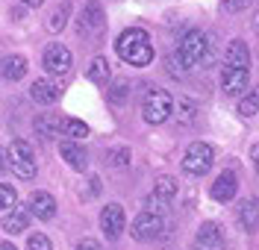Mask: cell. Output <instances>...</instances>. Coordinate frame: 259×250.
Listing matches in <instances>:
<instances>
[{
  "label": "cell",
  "instance_id": "6da1fadb",
  "mask_svg": "<svg viewBox=\"0 0 259 250\" xmlns=\"http://www.w3.org/2000/svg\"><path fill=\"white\" fill-rule=\"evenodd\" d=\"M115 50H118V56L130 62V65L136 68H145L153 62V44H150V35L145 30H139V27H130L124 33L118 35V41H115Z\"/></svg>",
  "mask_w": 259,
  "mask_h": 250
},
{
  "label": "cell",
  "instance_id": "7a4b0ae2",
  "mask_svg": "<svg viewBox=\"0 0 259 250\" xmlns=\"http://www.w3.org/2000/svg\"><path fill=\"white\" fill-rule=\"evenodd\" d=\"M6 165H9V171L15 174V177H21V180H32L35 174H38V165H35V153H32L30 141H12L9 144V150H6Z\"/></svg>",
  "mask_w": 259,
  "mask_h": 250
},
{
  "label": "cell",
  "instance_id": "3957f363",
  "mask_svg": "<svg viewBox=\"0 0 259 250\" xmlns=\"http://www.w3.org/2000/svg\"><path fill=\"white\" fill-rule=\"evenodd\" d=\"M209 47H212L209 35L203 33V30H192V33H186L183 38H180L177 56L183 59V65L186 68H192V65H197L200 59H206Z\"/></svg>",
  "mask_w": 259,
  "mask_h": 250
},
{
  "label": "cell",
  "instance_id": "277c9868",
  "mask_svg": "<svg viewBox=\"0 0 259 250\" xmlns=\"http://www.w3.org/2000/svg\"><path fill=\"white\" fill-rule=\"evenodd\" d=\"M171 109H174V100L165 88H150L145 94V103H142V115H145L147 124H162L171 118Z\"/></svg>",
  "mask_w": 259,
  "mask_h": 250
},
{
  "label": "cell",
  "instance_id": "5b68a950",
  "mask_svg": "<svg viewBox=\"0 0 259 250\" xmlns=\"http://www.w3.org/2000/svg\"><path fill=\"white\" fill-rule=\"evenodd\" d=\"M215 165V150L203 141H194L186 147V156H183V171L192 174V177H203L209 168Z\"/></svg>",
  "mask_w": 259,
  "mask_h": 250
},
{
  "label": "cell",
  "instance_id": "8992f818",
  "mask_svg": "<svg viewBox=\"0 0 259 250\" xmlns=\"http://www.w3.org/2000/svg\"><path fill=\"white\" fill-rule=\"evenodd\" d=\"M103 27H106V15H103V6L97 3V0H89L85 6H82L80 18H77V30L80 35H100L103 33Z\"/></svg>",
  "mask_w": 259,
  "mask_h": 250
},
{
  "label": "cell",
  "instance_id": "52a82bcc",
  "mask_svg": "<svg viewBox=\"0 0 259 250\" xmlns=\"http://www.w3.org/2000/svg\"><path fill=\"white\" fill-rule=\"evenodd\" d=\"M41 62H45V71H48V74L59 77V74H68V71H71V65H74V56H71V50L65 47V44L53 41V44H48V47H45V53H41Z\"/></svg>",
  "mask_w": 259,
  "mask_h": 250
},
{
  "label": "cell",
  "instance_id": "ba28073f",
  "mask_svg": "<svg viewBox=\"0 0 259 250\" xmlns=\"http://www.w3.org/2000/svg\"><path fill=\"white\" fill-rule=\"evenodd\" d=\"M162 233V215L153 209H142L133 221V238L136 241H153Z\"/></svg>",
  "mask_w": 259,
  "mask_h": 250
},
{
  "label": "cell",
  "instance_id": "9c48e42d",
  "mask_svg": "<svg viewBox=\"0 0 259 250\" xmlns=\"http://www.w3.org/2000/svg\"><path fill=\"white\" fill-rule=\"evenodd\" d=\"M124 224H127V218H124V206L121 203L103 206V212H100V230H103L106 238H118V235L124 233Z\"/></svg>",
  "mask_w": 259,
  "mask_h": 250
},
{
  "label": "cell",
  "instance_id": "30bf717a",
  "mask_svg": "<svg viewBox=\"0 0 259 250\" xmlns=\"http://www.w3.org/2000/svg\"><path fill=\"white\" fill-rule=\"evenodd\" d=\"M250 83V71L247 68H230L224 65L221 71V88H224L227 94H242L244 88Z\"/></svg>",
  "mask_w": 259,
  "mask_h": 250
},
{
  "label": "cell",
  "instance_id": "8fae6325",
  "mask_svg": "<svg viewBox=\"0 0 259 250\" xmlns=\"http://www.w3.org/2000/svg\"><path fill=\"white\" fill-rule=\"evenodd\" d=\"M30 94L35 103L50 106V103H56V100L62 97V83H56V80H35L30 88Z\"/></svg>",
  "mask_w": 259,
  "mask_h": 250
},
{
  "label": "cell",
  "instance_id": "7c38bea8",
  "mask_svg": "<svg viewBox=\"0 0 259 250\" xmlns=\"http://www.w3.org/2000/svg\"><path fill=\"white\" fill-rule=\"evenodd\" d=\"M236 191H239V180H236V174H233V171H224V174L209 185L212 200H221V203L233 200V197H236Z\"/></svg>",
  "mask_w": 259,
  "mask_h": 250
},
{
  "label": "cell",
  "instance_id": "4fadbf2b",
  "mask_svg": "<svg viewBox=\"0 0 259 250\" xmlns=\"http://www.w3.org/2000/svg\"><path fill=\"white\" fill-rule=\"evenodd\" d=\"M197 244H200V247H209V250H224V230H221V224H215V221L200 224V230H197Z\"/></svg>",
  "mask_w": 259,
  "mask_h": 250
},
{
  "label": "cell",
  "instance_id": "5bb4252c",
  "mask_svg": "<svg viewBox=\"0 0 259 250\" xmlns=\"http://www.w3.org/2000/svg\"><path fill=\"white\" fill-rule=\"evenodd\" d=\"M30 212L38 221H50V218L56 215V200H53V194H48V191H35L30 197Z\"/></svg>",
  "mask_w": 259,
  "mask_h": 250
},
{
  "label": "cell",
  "instance_id": "9a60e30c",
  "mask_svg": "<svg viewBox=\"0 0 259 250\" xmlns=\"http://www.w3.org/2000/svg\"><path fill=\"white\" fill-rule=\"evenodd\" d=\"M59 153H62V159L74 168V171H85V165H89V153H85V147L77 144V141H62Z\"/></svg>",
  "mask_w": 259,
  "mask_h": 250
},
{
  "label": "cell",
  "instance_id": "2e32d148",
  "mask_svg": "<svg viewBox=\"0 0 259 250\" xmlns=\"http://www.w3.org/2000/svg\"><path fill=\"white\" fill-rule=\"evenodd\" d=\"M224 65H230V68H247V65H250V50H247L244 41L236 38V41H230V44H227Z\"/></svg>",
  "mask_w": 259,
  "mask_h": 250
},
{
  "label": "cell",
  "instance_id": "e0dca14e",
  "mask_svg": "<svg viewBox=\"0 0 259 250\" xmlns=\"http://www.w3.org/2000/svg\"><path fill=\"white\" fill-rule=\"evenodd\" d=\"M30 215H32V212H24V209H12L9 215H3V221H0L3 233H9V235L24 233V230L30 227Z\"/></svg>",
  "mask_w": 259,
  "mask_h": 250
},
{
  "label": "cell",
  "instance_id": "ac0fdd59",
  "mask_svg": "<svg viewBox=\"0 0 259 250\" xmlns=\"http://www.w3.org/2000/svg\"><path fill=\"white\" fill-rule=\"evenodd\" d=\"M59 133H62V121H59L56 115H41V118H35V135H38L41 141H53Z\"/></svg>",
  "mask_w": 259,
  "mask_h": 250
},
{
  "label": "cell",
  "instance_id": "d6986e66",
  "mask_svg": "<svg viewBox=\"0 0 259 250\" xmlns=\"http://www.w3.org/2000/svg\"><path fill=\"white\" fill-rule=\"evenodd\" d=\"M239 224H242L247 233H253L259 224V200H242L239 203Z\"/></svg>",
  "mask_w": 259,
  "mask_h": 250
},
{
  "label": "cell",
  "instance_id": "ffe728a7",
  "mask_svg": "<svg viewBox=\"0 0 259 250\" xmlns=\"http://www.w3.org/2000/svg\"><path fill=\"white\" fill-rule=\"evenodd\" d=\"M109 74H112V68H109V62L103 59V56H95L92 62H89V71H85V77L92 80V83L103 85L106 80H109Z\"/></svg>",
  "mask_w": 259,
  "mask_h": 250
},
{
  "label": "cell",
  "instance_id": "44dd1931",
  "mask_svg": "<svg viewBox=\"0 0 259 250\" xmlns=\"http://www.w3.org/2000/svg\"><path fill=\"white\" fill-rule=\"evenodd\" d=\"M24 74H27V59H24V56H6V62H3V77L18 83Z\"/></svg>",
  "mask_w": 259,
  "mask_h": 250
},
{
  "label": "cell",
  "instance_id": "7402d4cb",
  "mask_svg": "<svg viewBox=\"0 0 259 250\" xmlns=\"http://www.w3.org/2000/svg\"><path fill=\"white\" fill-rule=\"evenodd\" d=\"M174 194H177V180L174 177H159L156 185H153V197L168 203V200H174Z\"/></svg>",
  "mask_w": 259,
  "mask_h": 250
},
{
  "label": "cell",
  "instance_id": "603a6c76",
  "mask_svg": "<svg viewBox=\"0 0 259 250\" xmlns=\"http://www.w3.org/2000/svg\"><path fill=\"white\" fill-rule=\"evenodd\" d=\"M62 133L71 138H85L89 135V124L80 118H62Z\"/></svg>",
  "mask_w": 259,
  "mask_h": 250
},
{
  "label": "cell",
  "instance_id": "cb8c5ba5",
  "mask_svg": "<svg viewBox=\"0 0 259 250\" xmlns=\"http://www.w3.org/2000/svg\"><path fill=\"white\" fill-rule=\"evenodd\" d=\"M15 206H18V194H15V188L3 183V185H0V212H3V215H9V212H12Z\"/></svg>",
  "mask_w": 259,
  "mask_h": 250
},
{
  "label": "cell",
  "instance_id": "d4e9b609",
  "mask_svg": "<svg viewBox=\"0 0 259 250\" xmlns=\"http://www.w3.org/2000/svg\"><path fill=\"white\" fill-rule=\"evenodd\" d=\"M239 112H242L244 118L256 115V112H259V88H253V91H247V94H244L242 103H239Z\"/></svg>",
  "mask_w": 259,
  "mask_h": 250
},
{
  "label": "cell",
  "instance_id": "484cf974",
  "mask_svg": "<svg viewBox=\"0 0 259 250\" xmlns=\"http://www.w3.org/2000/svg\"><path fill=\"white\" fill-rule=\"evenodd\" d=\"M71 15V3L65 0V3H59V9L50 15V30H62L65 27V18Z\"/></svg>",
  "mask_w": 259,
  "mask_h": 250
},
{
  "label": "cell",
  "instance_id": "4316f807",
  "mask_svg": "<svg viewBox=\"0 0 259 250\" xmlns=\"http://www.w3.org/2000/svg\"><path fill=\"white\" fill-rule=\"evenodd\" d=\"M27 250H53V244H50L48 235L35 233V235H30V241H27Z\"/></svg>",
  "mask_w": 259,
  "mask_h": 250
},
{
  "label": "cell",
  "instance_id": "83f0119b",
  "mask_svg": "<svg viewBox=\"0 0 259 250\" xmlns=\"http://www.w3.org/2000/svg\"><path fill=\"white\" fill-rule=\"evenodd\" d=\"M106 162H109V165H127L130 162V150L127 147H118V150H109V159H106Z\"/></svg>",
  "mask_w": 259,
  "mask_h": 250
},
{
  "label": "cell",
  "instance_id": "f1b7e54d",
  "mask_svg": "<svg viewBox=\"0 0 259 250\" xmlns=\"http://www.w3.org/2000/svg\"><path fill=\"white\" fill-rule=\"evenodd\" d=\"M127 88H130L127 83H118V88H115V91L109 94V97H112L115 103H124V97H127Z\"/></svg>",
  "mask_w": 259,
  "mask_h": 250
},
{
  "label": "cell",
  "instance_id": "f546056e",
  "mask_svg": "<svg viewBox=\"0 0 259 250\" xmlns=\"http://www.w3.org/2000/svg\"><path fill=\"white\" fill-rule=\"evenodd\" d=\"M224 3V9H233V12H239V9H244L250 0H221Z\"/></svg>",
  "mask_w": 259,
  "mask_h": 250
},
{
  "label": "cell",
  "instance_id": "4dcf8cb0",
  "mask_svg": "<svg viewBox=\"0 0 259 250\" xmlns=\"http://www.w3.org/2000/svg\"><path fill=\"white\" fill-rule=\"evenodd\" d=\"M77 250H103V247H100V241H95V238H82L80 244H77Z\"/></svg>",
  "mask_w": 259,
  "mask_h": 250
},
{
  "label": "cell",
  "instance_id": "1f68e13d",
  "mask_svg": "<svg viewBox=\"0 0 259 250\" xmlns=\"http://www.w3.org/2000/svg\"><path fill=\"white\" fill-rule=\"evenodd\" d=\"M250 156H253V165H256V171H259V144L250 150Z\"/></svg>",
  "mask_w": 259,
  "mask_h": 250
},
{
  "label": "cell",
  "instance_id": "d6a6232c",
  "mask_svg": "<svg viewBox=\"0 0 259 250\" xmlns=\"http://www.w3.org/2000/svg\"><path fill=\"white\" fill-rule=\"evenodd\" d=\"M0 250H18L15 244H9V241H3V244H0Z\"/></svg>",
  "mask_w": 259,
  "mask_h": 250
},
{
  "label": "cell",
  "instance_id": "836d02e7",
  "mask_svg": "<svg viewBox=\"0 0 259 250\" xmlns=\"http://www.w3.org/2000/svg\"><path fill=\"white\" fill-rule=\"evenodd\" d=\"M24 3H27V6H41L45 0H24Z\"/></svg>",
  "mask_w": 259,
  "mask_h": 250
}]
</instances>
